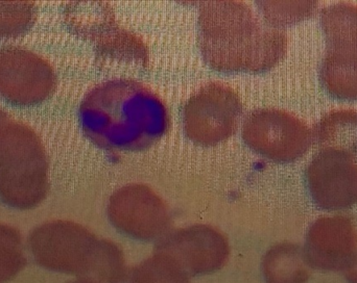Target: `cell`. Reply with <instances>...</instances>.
Returning a JSON list of instances; mask_svg holds the SVG:
<instances>
[{
  "mask_svg": "<svg viewBox=\"0 0 357 283\" xmlns=\"http://www.w3.org/2000/svg\"><path fill=\"white\" fill-rule=\"evenodd\" d=\"M314 139L321 149L331 148L357 153V110L329 111L314 127Z\"/></svg>",
  "mask_w": 357,
  "mask_h": 283,
  "instance_id": "obj_15",
  "label": "cell"
},
{
  "mask_svg": "<svg viewBox=\"0 0 357 283\" xmlns=\"http://www.w3.org/2000/svg\"><path fill=\"white\" fill-rule=\"evenodd\" d=\"M314 204L327 211L349 209L357 202L356 157L337 149H321L306 168Z\"/></svg>",
  "mask_w": 357,
  "mask_h": 283,
  "instance_id": "obj_11",
  "label": "cell"
},
{
  "mask_svg": "<svg viewBox=\"0 0 357 283\" xmlns=\"http://www.w3.org/2000/svg\"><path fill=\"white\" fill-rule=\"evenodd\" d=\"M347 278L351 283H357V255L354 259V263L351 264L347 270Z\"/></svg>",
  "mask_w": 357,
  "mask_h": 283,
  "instance_id": "obj_20",
  "label": "cell"
},
{
  "mask_svg": "<svg viewBox=\"0 0 357 283\" xmlns=\"http://www.w3.org/2000/svg\"><path fill=\"white\" fill-rule=\"evenodd\" d=\"M108 216L119 232L140 241L162 238L172 223L167 203L152 188L140 184L117 190L109 201Z\"/></svg>",
  "mask_w": 357,
  "mask_h": 283,
  "instance_id": "obj_9",
  "label": "cell"
},
{
  "mask_svg": "<svg viewBox=\"0 0 357 283\" xmlns=\"http://www.w3.org/2000/svg\"><path fill=\"white\" fill-rule=\"evenodd\" d=\"M54 71L39 56L17 48L0 54V94L15 104L42 102L54 87Z\"/></svg>",
  "mask_w": 357,
  "mask_h": 283,
  "instance_id": "obj_12",
  "label": "cell"
},
{
  "mask_svg": "<svg viewBox=\"0 0 357 283\" xmlns=\"http://www.w3.org/2000/svg\"><path fill=\"white\" fill-rule=\"evenodd\" d=\"M26 265L18 230L0 224V283L16 277Z\"/></svg>",
  "mask_w": 357,
  "mask_h": 283,
  "instance_id": "obj_18",
  "label": "cell"
},
{
  "mask_svg": "<svg viewBox=\"0 0 357 283\" xmlns=\"http://www.w3.org/2000/svg\"><path fill=\"white\" fill-rule=\"evenodd\" d=\"M326 51L320 65V81L331 95L357 99V4L335 2L321 10Z\"/></svg>",
  "mask_w": 357,
  "mask_h": 283,
  "instance_id": "obj_5",
  "label": "cell"
},
{
  "mask_svg": "<svg viewBox=\"0 0 357 283\" xmlns=\"http://www.w3.org/2000/svg\"><path fill=\"white\" fill-rule=\"evenodd\" d=\"M29 249L40 267L100 283H125L128 270L123 251L109 240L69 221H54L33 229Z\"/></svg>",
  "mask_w": 357,
  "mask_h": 283,
  "instance_id": "obj_3",
  "label": "cell"
},
{
  "mask_svg": "<svg viewBox=\"0 0 357 283\" xmlns=\"http://www.w3.org/2000/svg\"><path fill=\"white\" fill-rule=\"evenodd\" d=\"M87 137L108 150H140L169 131V110L160 96L136 79H113L88 92L79 108Z\"/></svg>",
  "mask_w": 357,
  "mask_h": 283,
  "instance_id": "obj_1",
  "label": "cell"
},
{
  "mask_svg": "<svg viewBox=\"0 0 357 283\" xmlns=\"http://www.w3.org/2000/svg\"><path fill=\"white\" fill-rule=\"evenodd\" d=\"M48 192V165L35 134L8 116L0 121V199L8 207L31 209Z\"/></svg>",
  "mask_w": 357,
  "mask_h": 283,
  "instance_id": "obj_4",
  "label": "cell"
},
{
  "mask_svg": "<svg viewBox=\"0 0 357 283\" xmlns=\"http://www.w3.org/2000/svg\"><path fill=\"white\" fill-rule=\"evenodd\" d=\"M68 283H100L96 282V280H90V278H79V280H75V282H71Z\"/></svg>",
  "mask_w": 357,
  "mask_h": 283,
  "instance_id": "obj_21",
  "label": "cell"
},
{
  "mask_svg": "<svg viewBox=\"0 0 357 283\" xmlns=\"http://www.w3.org/2000/svg\"><path fill=\"white\" fill-rule=\"evenodd\" d=\"M243 110V102L232 88L218 81L206 83L183 108L185 133L204 145L224 141L236 131Z\"/></svg>",
  "mask_w": 357,
  "mask_h": 283,
  "instance_id": "obj_7",
  "label": "cell"
},
{
  "mask_svg": "<svg viewBox=\"0 0 357 283\" xmlns=\"http://www.w3.org/2000/svg\"><path fill=\"white\" fill-rule=\"evenodd\" d=\"M155 252L171 257L190 276L206 275L226 265L230 247L226 236L209 225H192L167 232Z\"/></svg>",
  "mask_w": 357,
  "mask_h": 283,
  "instance_id": "obj_10",
  "label": "cell"
},
{
  "mask_svg": "<svg viewBox=\"0 0 357 283\" xmlns=\"http://www.w3.org/2000/svg\"><path fill=\"white\" fill-rule=\"evenodd\" d=\"M310 269L304 249L291 243L272 247L262 261L266 283H305Z\"/></svg>",
  "mask_w": 357,
  "mask_h": 283,
  "instance_id": "obj_14",
  "label": "cell"
},
{
  "mask_svg": "<svg viewBox=\"0 0 357 283\" xmlns=\"http://www.w3.org/2000/svg\"><path fill=\"white\" fill-rule=\"evenodd\" d=\"M67 18L75 33L91 42L102 58L148 64L150 58L144 40L121 25L108 2L71 3Z\"/></svg>",
  "mask_w": 357,
  "mask_h": 283,
  "instance_id": "obj_6",
  "label": "cell"
},
{
  "mask_svg": "<svg viewBox=\"0 0 357 283\" xmlns=\"http://www.w3.org/2000/svg\"><path fill=\"white\" fill-rule=\"evenodd\" d=\"M130 283H189V276L171 257L155 252L132 270Z\"/></svg>",
  "mask_w": 357,
  "mask_h": 283,
  "instance_id": "obj_16",
  "label": "cell"
},
{
  "mask_svg": "<svg viewBox=\"0 0 357 283\" xmlns=\"http://www.w3.org/2000/svg\"><path fill=\"white\" fill-rule=\"evenodd\" d=\"M304 251L312 268L347 270L357 255L354 222L344 216L320 218L308 229Z\"/></svg>",
  "mask_w": 357,
  "mask_h": 283,
  "instance_id": "obj_13",
  "label": "cell"
},
{
  "mask_svg": "<svg viewBox=\"0 0 357 283\" xmlns=\"http://www.w3.org/2000/svg\"><path fill=\"white\" fill-rule=\"evenodd\" d=\"M199 45L206 62L220 71H264L284 56V31L266 23L243 1L199 3Z\"/></svg>",
  "mask_w": 357,
  "mask_h": 283,
  "instance_id": "obj_2",
  "label": "cell"
},
{
  "mask_svg": "<svg viewBox=\"0 0 357 283\" xmlns=\"http://www.w3.org/2000/svg\"><path fill=\"white\" fill-rule=\"evenodd\" d=\"M264 18L273 26L291 24L312 16L318 8L314 0H262L257 2Z\"/></svg>",
  "mask_w": 357,
  "mask_h": 283,
  "instance_id": "obj_17",
  "label": "cell"
},
{
  "mask_svg": "<svg viewBox=\"0 0 357 283\" xmlns=\"http://www.w3.org/2000/svg\"><path fill=\"white\" fill-rule=\"evenodd\" d=\"M33 8L29 3H0V33L15 35L29 26Z\"/></svg>",
  "mask_w": 357,
  "mask_h": 283,
  "instance_id": "obj_19",
  "label": "cell"
},
{
  "mask_svg": "<svg viewBox=\"0 0 357 283\" xmlns=\"http://www.w3.org/2000/svg\"><path fill=\"white\" fill-rule=\"evenodd\" d=\"M243 137L253 150L276 161L299 159L314 140L305 121L275 108L252 111L243 122Z\"/></svg>",
  "mask_w": 357,
  "mask_h": 283,
  "instance_id": "obj_8",
  "label": "cell"
}]
</instances>
